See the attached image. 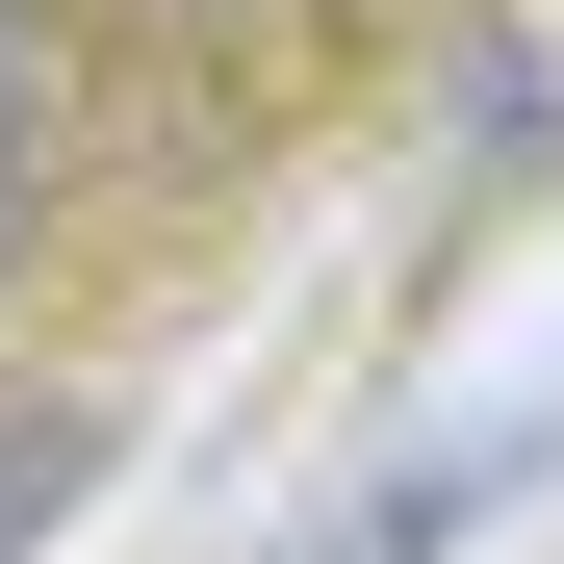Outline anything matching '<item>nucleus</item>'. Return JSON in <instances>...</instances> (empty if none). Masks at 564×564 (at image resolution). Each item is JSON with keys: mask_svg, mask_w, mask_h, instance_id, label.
Wrapping results in <instances>:
<instances>
[{"mask_svg": "<svg viewBox=\"0 0 564 564\" xmlns=\"http://www.w3.org/2000/svg\"><path fill=\"white\" fill-rule=\"evenodd\" d=\"M104 462H129V411H104V386H26V411H0V564H26L77 488H104Z\"/></svg>", "mask_w": 564, "mask_h": 564, "instance_id": "f03ea898", "label": "nucleus"}, {"mask_svg": "<svg viewBox=\"0 0 564 564\" xmlns=\"http://www.w3.org/2000/svg\"><path fill=\"white\" fill-rule=\"evenodd\" d=\"M52 129H77V77H52L26 0H0V206H52Z\"/></svg>", "mask_w": 564, "mask_h": 564, "instance_id": "7ed1b4c3", "label": "nucleus"}, {"mask_svg": "<svg viewBox=\"0 0 564 564\" xmlns=\"http://www.w3.org/2000/svg\"><path fill=\"white\" fill-rule=\"evenodd\" d=\"M539 462H564V411H488V436H436V462H386V488L334 513V564H436V539H488Z\"/></svg>", "mask_w": 564, "mask_h": 564, "instance_id": "f257e3e1", "label": "nucleus"}]
</instances>
